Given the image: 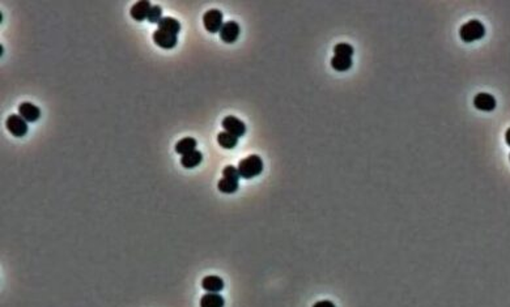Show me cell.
Returning a JSON list of instances; mask_svg holds the SVG:
<instances>
[{
  "mask_svg": "<svg viewBox=\"0 0 510 307\" xmlns=\"http://www.w3.org/2000/svg\"><path fill=\"white\" fill-rule=\"evenodd\" d=\"M221 124H223V128L225 129V132L230 133L233 136L241 137L246 133V124L241 119L233 117V115L225 117Z\"/></svg>",
  "mask_w": 510,
  "mask_h": 307,
  "instance_id": "5b68a950",
  "label": "cell"
},
{
  "mask_svg": "<svg viewBox=\"0 0 510 307\" xmlns=\"http://www.w3.org/2000/svg\"><path fill=\"white\" fill-rule=\"evenodd\" d=\"M225 300L219 293H207L200 298V307H224Z\"/></svg>",
  "mask_w": 510,
  "mask_h": 307,
  "instance_id": "4fadbf2b",
  "label": "cell"
},
{
  "mask_svg": "<svg viewBox=\"0 0 510 307\" xmlns=\"http://www.w3.org/2000/svg\"><path fill=\"white\" fill-rule=\"evenodd\" d=\"M153 41H155V43H156L159 47H161V49L170 50L177 45V41H178V39H177V35L175 34H171V33H168V31L157 29V31L153 33Z\"/></svg>",
  "mask_w": 510,
  "mask_h": 307,
  "instance_id": "52a82bcc",
  "label": "cell"
},
{
  "mask_svg": "<svg viewBox=\"0 0 510 307\" xmlns=\"http://www.w3.org/2000/svg\"><path fill=\"white\" fill-rule=\"evenodd\" d=\"M202 288L207 293H219L224 289V281L219 276H206L202 280Z\"/></svg>",
  "mask_w": 510,
  "mask_h": 307,
  "instance_id": "8fae6325",
  "label": "cell"
},
{
  "mask_svg": "<svg viewBox=\"0 0 510 307\" xmlns=\"http://www.w3.org/2000/svg\"><path fill=\"white\" fill-rule=\"evenodd\" d=\"M202 161H203V154L199 152V151L195 149V151H192V152L182 155V158H181V165H182L185 169H194V167L199 166Z\"/></svg>",
  "mask_w": 510,
  "mask_h": 307,
  "instance_id": "7c38bea8",
  "label": "cell"
},
{
  "mask_svg": "<svg viewBox=\"0 0 510 307\" xmlns=\"http://www.w3.org/2000/svg\"><path fill=\"white\" fill-rule=\"evenodd\" d=\"M203 25L207 31L212 34L220 33L221 28L224 25L223 23V13L219 9H210L203 15Z\"/></svg>",
  "mask_w": 510,
  "mask_h": 307,
  "instance_id": "3957f363",
  "label": "cell"
},
{
  "mask_svg": "<svg viewBox=\"0 0 510 307\" xmlns=\"http://www.w3.org/2000/svg\"><path fill=\"white\" fill-rule=\"evenodd\" d=\"M5 127L16 137H23L28 133V122L20 115H9L7 122H5Z\"/></svg>",
  "mask_w": 510,
  "mask_h": 307,
  "instance_id": "277c9868",
  "label": "cell"
},
{
  "mask_svg": "<svg viewBox=\"0 0 510 307\" xmlns=\"http://www.w3.org/2000/svg\"><path fill=\"white\" fill-rule=\"evenodd\" d=\"M157 25H159V29H161V31H168V33L175 35L178 34L179 31H181V24H179L178 20L173 19V17H164Z\"/></svg>",
  "mask_w": 510,
  "mask_h": 307,
  "instance_id": "5bb4252c",
  "label": "cell"
},
{
  "mask_svg": "<svg viewBox=\"0 0 510 307\" xmlns=\"http://www.w3.org/2000/svg\"><path fill=\"white\" fill-rule=\"evenodd\" d=\"M485 35V27L479 20H470L459 29V37L466 43L479 41Z\"/></svg>",
  "mask_w": 510,
  "mask_h": 307,
  "instance_id": "7a4b0ae2",
  "label": "cell"
},
{
  "mask_svg": "<svg viewBox=\"0 0 510 307\" xmlns=\"http://www.w3.org/2000/svg\"><path fill=\"white\" fill-rule=\"evenodd\" d=\"M217 188L223 193H234L238 190V181H233V179L221 178L217 183Z\"/></svg>",
  "mask_w": 510,
  "mask_h": 307,
  "instance_id": "ac0fdd59",
  "label": "cell"
},
{
  "mask_svg": "<svg viewBox=\"0 0 510 307\" xmlns=\"http://www.w3.org/2000/svg\"><path fill=\"white\" fill-rule=\"evenodd\" d=\"M162 19H164V17H162V8H161L160 5H152L151 11H149L148 19L147 20H148L151 24H159Z\"/></svg>",
  "mask_w": 510,
  "mask_h": 307,
  "instance_id": "ffe728a7",
  "label": "cell"
},
{
  "mask_svg": "<svg viewBox=\"0 0 510 307\" xmlns=\"http://www.w3.org/2000/svg\"><path fill=\"white\" fill-rule=\"evenodd\" d=\"M352 58L348 57H340V55H335L332 57L331 59V67L338 72H346L348 69H351L352 67Z\"/></svg>",
  "mask_w": 510,
  "mask_h": 307,
  "instance_id": "2e32d148",
  "label": "cell"
},
{
  "mask_svg": "<svg viewBox=\"0 0 510 307\" xmlns=\"http://www.w3.org/2000/svg\"><path fill=\"white\" fill-rule=\"evenodd\" d=\"M334 53H335V55H340V57L352 58V55H353L354 53V49L350 43H338V45H335V47H334Z\"/></svg>",
  "mask_w": 510,
  "mask_h": 307,
  "instance_id": "d6986e66",
  "label": "cell"
},
{
  "mask_svg": "<svg viewBox=\"0 0 510 307\" xmlns=\"http://www.w3.org/2000/svg\"><path fill=\"white\" fill-rule=\"evenodd\" d=\"M223 178L238 181V179L241 178V175L240 173H238V169H237V167L232 166V165H228V166H225L224 170H223Z\"/></svg>",
  "mask_w": 510,
  "mask_h": 307,
  "instance_id": "44dd1931",
  "label": "cell"
},
{
  "mask_svg": "<svg viewBox=\"0 0 510 307\" xmlns=\"http://www.w3.org/2000/svg\"><path fill=\"white\" fill-rule=\"evenodd\" d=\"M217 143L224 149H233L236 148L237 144H238V137L233 136V135L224 131V132H220L217 135Z\"/></svg>",
  "mask_w": 510,
  "mask_h": 307,
  "instance_id": "e0dca14e",
  "label": "cell"
},
{
  "mask_svg": "<svg viewBox=\"0 0 510 307\" xmlns=\"http://www.w3.org/2000/svg\"><path fill=\"white\" fill-rule=\"evenodd\" d=\"M505 140H507V144L510 147V128L508 129L507 133H505Z\"/></svg>",
  "mask_w": 510,
  "mask_h": 307,
  "instance_id": "603a6c76",
  "label": "cell"
},
{
  "mask_svg": "<svg viewBox=\"0 0 510 307\" xmlns=\"http://www.w3.org/2000/svg\"><path fill=\"white\" fill-rule=\"evenodd\" d=\"M509 161H510V155H509Z\"/></svg>",
  "mask_w": 510,
  "mask_h": 307,
  "instance_id": "cb8c5ba5",
  "label": "cell"
},
{
  "mask_svg": "<svg viewBox=\"0 0 510 307\" xmlns=\"http://www.w3.org/2000/svg\"><path fill=\"white\" fill-rule=\"evenodd\" d=\"M151 8H152V5L148 0H141V1H137L136 4H133L131 11H129V15L136 21H143V20L148 19Z\"/></svg>",
  "mask_w": 510,
  "mask_h": 307,
  "instance_id": "30bf717a",
  "label": "cell"
},
{
  "mask_svg": "<svg viewBox=\"0 0 510 307\" xmlns=\"http://www.w3.org/2000/svg\"><path fill=\"white\" fill-rule=\"evenodd\" d=\"M240 25L236 21H226L220 31V38L225 43H234L240 37Z\"/></svg>",
  "mask_w": 510,
  "mask_h": 307,
  "instance_id": "8992f818",
  "label": "cell"
},
{
  "mask_svg": "<svg viewBox=\"0 0 510 307\" xmlns=\"http://www.w3.org/2000/svg\"><path fill=\"white\" fill-rule=\"evenodd\" d=\"M19 115L27 122H37L41 117V110L31 102H23L19 106Z\"/></svg>",
  "mask_w": 510,
  "mask_h": 307,
  "instance_id": "9c48e42d",
  "label": "cell"
},
{
  "mask_svg": "<svg viewBox=\"0 0 510 307\" xmlns=\"http://www.w3.org/2000/svg\"><path fill=\"white\" fill-rule=\"evenodd\" d=\"M238 173L241 178L252 179L262 174L263 171V159L258 154H252L246 158L241 159L238 163Z\"/></svg>",
  "mask_w": 510,
  "mask_h": 307,
  "instance_id": "6da1fadb",
  "label": "cell"
},
{
  "mask_svg": "<svg viewBox=\"0 0 510 307\" xmlns=\"http://www.w3.org/2000/svg\"><path fill=\"white\" fill-rule=\"evenodd\" d=\"M313 307H336V306L334 304H332L331 301L324 300V301H319V302H317V304H314V305H313Z\"/></svg>",
  "mask_w": 510,
  "mask_h": 307,
  "instance_id": "7402d4cb",
  "label": "cell"
},
{
  "mask_svg": "<svg viewBox=\"0 0 510 307\" xmlns=\"http://www.w3.org/2000/svg\"><path fill=\"white\" fill-rule=\"evenodd\" d=\"M496 105V98L489 93H478L474 98V106L480 111H493Z\"/></svg>",
  "mask_w": 510,
  "mask_h": 307,
  "instance_id": "ba28073f",
  "label": "cell"
},
{
  "mask_svg": "<svg viewBox=\"0 0 510 307\" xmlns=\"http://www.w3.org/2000/svg\"><path fill=\"white\" fill-rule=\"evenodd\" d=\"M196 149V140L194 137H185L175 144V152L178 154H187Z\"/></svg>",
  "mask_w": 510,
  "mask_h": 307,
  "instance_id": "9a60e30c",
  "label": "cell"
}]
</instances>
